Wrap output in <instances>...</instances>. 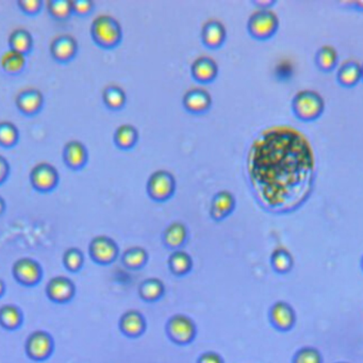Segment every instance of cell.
Masks as SVG:
<instances>
[{"instance_id": "obj_1", "label": "cell", "mask_w": 363, "mask_h": 363, "mask_svg": "<svg viewBox=\"0 0 363 363\" xmlns=\"http://www.w3.org/2000/svg\"><path fill=\"white\" fill-rule=\"evenodd\" d=\"M249 185L264 210L286 214L306 203L314 187L316 159L311 142L290 125L264 129L246 159Z\"/></svg>"}, {"instance_id": "obj_2", "label": "cell", "mask_w": 363, "mask_h": 363, "mask_svg": "<svg viewBox=\"0 0 363 363\" xmlns=\"http://www.w3.org/2000/svg\"><path fill=\"white\" fill-rule=\"evenodd\" d=\"M91 37L103 49H115L123 39V28L110 14H99L91 24Z\"/></svg>"}, {"instance_id": "obj_3", "label": "cell", "mask_w": 363, "mask_h": 363, "mask_svg": "<svg viewBox=\"0 0 363 363\" xmlns=\"http://www.w3.org/2000/svg\"><path fill=\"white\" fill-rule=\"evenodd\" d=\"M293 113L303 121L318 119L325 110V101L319 92L314 90H301L293 96L291 101Z\"/></svg>"}, {"instance_id": "obj_4", "label": "cell", "mask_w": 363, "mask_h": 363, "mask_svg": "<svg viewBox=\"0 0 363 363\" xmlns=\"http://www.w3.org/2000/svg\"><path fill=\"white\" fill-rule=\"evenodd\" d=\"M165 334L174 344L187 346L196 339L197 325L189 315L176 313L167 321Z\"/></svg>"}, {"instance_id": "obj_5", "label": "cell", "mask_w": 363, "mask_h": 363, "mask_svg": "<svg viewBox=\"0 0 363 363\" xmlns=\"http://www.w3.org/2000/svg\"><path fill=\"white\" fill-rule=\"evenodd\" d=\"M279 28V17L272 9H257L247 19V31L260 41L271 39Z\"/></svg>"}, {"instance_id": "obj_6", "label": "cell", "mask_w": 363, "mask_h": 363, "mask_svg": "<svg viewBox=\"0 0 363 363\" xmlns=\"http://www.w3.org/2000/svg\"><path fill=\"white\" fill-rule=\"evenodd\" d=\"M176 178L167 169H157L147 179L146 191L149 196L158 203L169 201L176 192Z\"/></svg>"}, {"instance_id": "obj_7", "label": "cell", "mask_w": 363, "mask_h": 363, "mask_svg": "<svg viewBox=\"0 0 363 363\" xmlns=\"http://www.w3.org/2000/svg\"><path fill=\"white\" fill-rule=\"evenodd\" d=\"M269 321L275 330L289 332L296 325V311L290 303L277 301L269 309Z\"/></svg>"}, {"instance_id": "obj_8", "label": "cell", "mask_w": 363, "mask_h": 363, "mask_svg": "<svg viewBox=\"0 0 363 363\" xmlns=\"http://www.w3.org/2000/svg\"><path fill=\"white\" fill-rule=\"evenodd\" d=\"M30 183L39 192H51L59 183L58 169L49 162H40L31 169Z\"/></svg>"}, {"instance_id": "obj_9", "label": "cell", "mask_w": 363, "mask_h": 363, "mask_svg": "<svg viewBox=\"0 0 363 363\" xmlns=\"http://www.w3.org/2000/svg\"><path fill=\"white\" fill-rule=\"evenodd\" d=\"M183 105L185 111L191 115H203L211 109L212 96L203 87H191L183 95Z\"/></svg>"}, {"instance_id": "obj_10", "label": "cell", "mask_w": 363, "mask_h": 363, "mask_svg": "<svg viewBox=\"0 0 363 363\" xmlns=\"http://www.w3.org/2000/svg\"><path fill=\"white\" fill-rule=\"evenodd\" d=\"M90 254L94 260L107 264L113 262L119 256V246L107 235H99L90 243Z\"/></svg>"}, {"instance_id": "obj_11", "label": "cell", "mask_w": 363, "mask_h": 363, "mask_svg": "<svg viewBox=\"0 0 363 363\" xmlns=\"http://www.w3.org/2000/svg\"><path fill=\"white\" fill-rule=\"evenodd\" d=\"M237 206L235 195L228 190H221L213 195L209 213L215 222H222L230 217Z\"/></svg>"}, {"instance_id": "obj_12", "label": "cell", "mask_w": 363, "mask_h": 363, "mask_svg": "<svg viewBox=\"0 0 363 363\" xmlns=\"http://www.w3.org/2000/svg\"><path fill=\"white\" fill-rule=\"evenodd\" d=\"M51 57L56 61L65 63L75 58L78 51V43L75 37L69 33L56 35L49 45Z\"/></svg>"}, {"instance_id": "obj_13", "label": "cell", "mask_w": 363, "mask_h": 363, "mask_svg": "<svg viewBox=\"0 0 363 363\" xmlns=\"http://www.w3.org/2000/svg\"><path fill=\"white\" fill-rule=\"evenodd\" d=\"M227 30L217 19H207L201 26V39L203 45L211 49H219L226 41Z\"/></svg>"}, {"instance_id": "obj_14", "label": "cell", "mask_w": 363, "mask_h": 363, "mask_svg": "<svg viewBox=\"0 0 363 363\" xmlns=\"http://www.w3.org/2000/svg\"><path fill=\"white\" fill-rule=\"evenodd\" d=\"M191 75L199 83H210L219 75V65L209 56H199L191 65Z\"/></svg>"}, {"instance_id": "obj_15", "label": "cell", "mask_w": 363, "mask_h": 363, "mask_svg": "<svg viewBox=\"0 0 363 363\" xmlns=\"http://www.w3.org/2000/svg\"><path fill=\"white\" fill-rule=\"evenodd\" d=\"M15 105L23 115H33L39 112L44 105L42 92L35 87L21 90L15 96Z\"/></svg>"}, {"instance_id": "obj_16", "label": "cell", "mask_w": 363, "mask_h": 363, "mask_svg": "<svg viewBox=\"0 0 363 363\" xmlns=\"http://www.w3.org/2000/svg\"><path fill=\"white\" fill-rule=\"evenodd\" d=\"M187 240H189V229L185 223L175 221L167 225L163 230V245L171 251L183 249Z\"/></svg>"}, {"instance_id": "obj_17", "label": "cell", "mask_w": 363, "mask_h": 363, "mask_svg": "<svg viewBox=\"0 0 363 363\" xmlns=\"http://www.w3.org/2000/svg\"><path fill=\"white\" fill-rule=\"evenodd\" d=\"M146 327V319L137 310L126 311L119 320L121 332L129 338H139L144 334Z\"/></svg>"}, {"instance_id": "obj_18", "label": "cell", "mask_w": 363, "mask_h": 363, "mask_svg": "<svg viewBox=\"0 0 363 363\" xmlns=\"http://www.w3.org/2000/svg\"><path fill=\"white\" fill-rule=\"evenodd\" d=\"M89 153L83 142L71 140L63 147V160L71 169H81L87 164Z\"/></svg>"}, {"instance_id": "obj_19", "label": "cell", "mask_w": 363, "mask_h": 363, "mask_svg": "<svg viewBox=\"0 0 363 363\" xmlns=\"http://www.w3.org/2000/svg\"><path fill=\"white\" fill-rule=\"evenodd\" d=\"M27 354L33 359L41 360L51 355L53 350V341L44 331H35L30 335L26 342Z\"/></svg>"}, {"instance_id": "obj_20", "label": "cell", "mask_w": 363, "mask_h": 363, "mask_svg": "<svg viewBox=\"0 0 363 363\" xmlns=\"http://www.w3.org/2000/svg\"><path fill=\"white\" fill-rule=\"evenodd\" d=\"M13 274L19 282L33 285L41 278V267L33 259L23 258L14 263Z\"/></svg>"}, {"instance_id": "obj_21", "label": "cell", "mask_w": 363, "mask_h": 363, "mask_svg": "<svg viewBox=\"0 0 363 363\" xmlns=\"http://www.w3.org/2000/svg\"><path fill=\"white\" fill-rule=\"evenodd\" d=\"M167 267L169 272L176 277H185L191 274L194 267V261L185 249L171 251L167 258Z\"/></svg>"}, {"instance_id": "obj_22", "label": "cell", "mask_w": 363, "mask_h": 363, "mask_svg": "<svg viewBox=\"0 0 363 363\" xmlns=\"http://www.w3.org/2000/svg\"><path fill=\"white\" fill-rule=\"evenodd\" d=\"M362 79V67L357 60H346L338 67L337 81L344 87H353Z\"/></svg>"}, {"instance_id": "obj_23", "label": "cell", "mask_w": 363, "mask_h": 363, "mask_svg": "<svg viewBox=\"0 0 363 363\" xmlns=\"http://www.w3.org/2000/svg\"><path fill=\"white\" fill-rule=\"evenodd\" d=\"M47 295L53 302L63 303L69 301L74 295V285L65 277H55L47 285Z\"/></svg>"}, {"instance_id": "obj_24", "label": "cell", "mask_w": 363, "mask_h": 363, "mask_svg": "<svg viewBox=\"0 0 363 363\" xmlns=\"http://www.w3.org/2000/svg\"><path fill=\"white\" fill-rule=\"evenodd\" d=\"M167 293V287L161 279L149 277L142 281L139 287V295L144 302L155 303L160 301Z\"/></svg>"}, {"instance_id": "obj_25", "label": "cell", "mask_w": 363, "mask_h": 363, "mask_svg": "<svg viewBox=\"0 0 363 363\" xmlns=\"http://www.w3.org/2000/svg\"><path fill=\"white\" fill-rule=\"evenodd\" d=\"M270 264L273 271L279 275L290 273L294 267L295 261L293 255L286 247L278 246L273 249L270 256Z\"/></svg>"}, {"instance_id": "obj_26", "label": "cell", "mask_w": 363, "mask_h": 363, "mask_svg": "<svg viewBox=\"0 0 363 363\" xmlns=\"http://www.w3.org/2000/svg\"><path fill=\"white\" fill-rule=\"evenodd\" d=\"M115 144L124 151L133 149L139 141V131L131 124H121L115 129L113 135Z\"/></svg>"}, {"instance_id": "obj_27", "label": "cell", "mask_w": 363, "mask_h": 363, "mask_svg": "<svg viewBox=\"0 0 363 363\" xmlns=\"http://www.w3.org/2000/svg\"><path fill=\"white\" fill-rule=\"evenodd\" d=\"M339 53L335 46L324 44L315 53V65L320 71L328 73L338 65Z\"/></svg>"}, {"instance_id": "obj_28", "label": "cell", "mask_w": 363, "mask_h": 363, "mask_svg": "<svg viewBox=\"0 0 363 363\" xmlns=\"http://www.w3.org/2000/svg\"><path fill=\"white\" fill-rule=\"evenodd\" d=\"M10 49L19 51V53L27 55L33 46V35L25 28H17L10 33L9 39Z\"/></svg>"}, {"instance_id": "obj_29", "label": "cell", "mask_w": 363, "mask_h": 363, "mask_svg": "<svg viewBox=\"0 0 363 363\" xmlns=\"http://www.w3.org/2000/svg\"><path fill=\"white\" fill-rule=\"evenodd\" d=\"M149 255L144 247L133 246L126 249L121 256V261L130 270H140L149 262Z\"/></svg>"}, {"instance_id": "obj_30", "label": "cell", "mask_w": 363, "mask_h": 363, "mask_svg": "<svg viewBox=\"0 0 363 363\" xmlns=\"http://www.w3.org/2000/svg\"><path fill=\"white\" fill-rule=\"evenodd\" d=\"M26 60L25 53H19L13 49H8L0 57V65L3 71L8 74H19L25 69Z\"/></svg>"}, {"instance_id": "obj_31", "label": "cell", "mask_w": 363, "mask_h": 363, "mask_svg": "<svg viewBox=\"0 0 363 363\" xmlns=\"http://www.w3.org/2000/svg\"><path fill=\"white\" fill-rule=\"evenodd\" d=\"M103 101L109 109L119 110L126 105L127 95L119 85H109L103 89Z\"/></svg>"}, {"instance_id": "obj_32", "label": "cell", "mask_w": 363, "mask_h": 363, "mask_svg": "<svg viewBox=\"0 0 363 363\" xmlns=\"http://www.w3.org/2000/svg\"><path fill=\"white\" fill-rule=\"evenodd\" d=\"M46 8L51 17L57 21H65L73 14L71 0H49Z\"/></svg>"}, {"instance_id": "obj_33", "label": "cell", "mask_w": 363, "mask_h": 363, "mask_svg": "<svg viewBox=\"0 0 363 363\" xmlns=\"http://www.w3.org/2000/svg\"><path fill=\"white\" fill-rule=\"evenodd\" d=\"M292 363H324V359L316 347L303 346L293 355Z\"/></svg>"}, {"instance_id": "obj_34", "label": "cell", "mask_w": 363, "mask_h": 363, "mask_svg": "<svg viewBox=\"0 0 363 363\" xmlns=\"http://www.w3.org/2000/svg\"><path fill=\"white\" fill-rule=\"evenodd\" d=\"M19 129L12 121H0V145L1 146H14L19 141Z\"/></svg>"}, {"instance_id": "obj_35", "label": "cell", "mask_w": 363, "mask_h": 363, "mask_svg": "<svg viewBox=\"0 0 363 363\" xmlns=\"http://www.w3.org/2000/svg\"><path fill=\"white\" fill-rule=\"evenodd\" d=\"M22 321L21 312L17 307L6 305L0 308V324L8 329L19 326Z\"/></svg>"}, {"instance_id": "obj_36", "label": "cell", "mask_w": 363, "mask_h": 363, "mask_svg": "<svg viewBox=\"0 0 363 363\" xmlns=\"http://www.w3.org/2000/svg\"><path fill=\"white\" fill-rule=\"evenodd\" d=\"M63 262L65 267L71 271H77L81 269L83 262V256L81 251L77 248L67 249L63 256Z\"/></svg>"}, {"instance_id": "obj_37", "label": "cell", "mask_w": 363, "mask_h": 363, "mask_svg": "<svg viewBox=\"0 0 363 363\" xmlns=\"http://www.w3.org/2000/svg\"><path fill=\"white\" fill-rule=\"evenodd\" d=\"M17 6L24 13L35 15V14L41 11L42 7H43V1L42 0H19Z\"/></svg>"}, {"instance_id": "obj_38", "label": "cell", "mask_w": 363, "mask_h": 363, "mask_svg": "<svg viewBox=\"0 0 363 363\" xmlns=\"http://www.w3.org/2000/svg\"><path fill=\"white\" fill-rule=\"evenodd\" d=\"M94 3L92 0H71L73 13L78 15H87L93 11Z\"/></svg>"}, {"instance_id": "obj_39", "label": "cell", "mask_w": 363, "mask_h": 363, "mask_svg": "<svg viewBox=\"0 0 363 363\" xmlns=\"http://www.w3.org/2000/svg\"><path fill=\"white\" fill-rule=\"evenodd\" d=\"M196 363H225V360L219 353L207 351L199 355Z\"/></svg>"}, {"instance_id": "obj_40", "label": "cell", "mask_w": 363, "mask_h": 363, "mask_svg": "<svg viewBox=\"0 0 363 363\" xmlns=\"http://www.w3.org/2000/svg\"><path fill=\"white\" fill-rule=\"evenodd\" d=\"M10 164L3 155H0V185L5 183L9 177Z\"/></svg>"}, {"instance_id": "obj_41", "label": "cell", "mask_w": 363, "mask_h": 363, "mask_svg": "<svg viewBox=\"0 0 363 363\" xmlns=\"http://www.w3.org/2000/svg\"><path fill=\"white\" fill-rule=\"evenodd\" d=\"M251 3L257 8V9H272L277 3V0H251Z\"/></svg>"}, {"instance_id": "obj_42", "label": "cell", "mask_w": 363, "mask_h": 363, "mask_svg": "<svg viewBox=\"0 0 363 363\" xmlns=\"http://www.w3.org/2000/svg\"><path fill=\"white\" fill-rule=\"evenodd\" d=\"M6 209V201L3 197L0 195V214H3Z\"/></svg>"}, {"instance_id": "obj_43", "label": "cell", "mask_w": 363, "mask_h": 363, "mask_svg": "<svg viewBox=\"0 0 363 363\" xmlns=\"http://www.w3.org/2000/svg\"><path fill=\"white\" fill-rule=\"evenodd\" d=\"M3 283L0 281V295L3 294Z\"/></svg>"}, {"instance_id": "obj_44", "label": "cell", "mask_w": 363, "mask_h": 363, "mask_svg": "<svg viewBox=\"0 0 363 363\" xmlns=\"http://www.w3.org/2000/svg\"><path fill=\"white\" fill-rule=\"evenodd\" d=\"M335 363H351V362H346V361H338V362Z\"/></svg>"}]
</instances>
